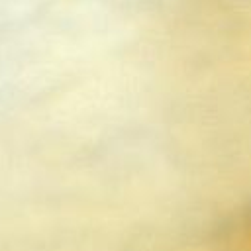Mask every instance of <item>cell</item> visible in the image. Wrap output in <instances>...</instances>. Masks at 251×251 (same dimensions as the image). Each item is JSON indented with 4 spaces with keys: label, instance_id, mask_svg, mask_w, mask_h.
<instances>
[{
    "label": "cell",
    "instance_id": "6da1fadb",
    "mask_svg": "<svg viewBox=\"0 0 251 251\" xmlns=\"http://www.w3.org/2000/svg\"><path fill=\"white\" fill-rule=\"evenodd\" d=\"M222 239L226 251H251V208L231 220Z\"/></svg>",
    "mask_w": 251,
    "mask_h": 251
}]
</instances>
